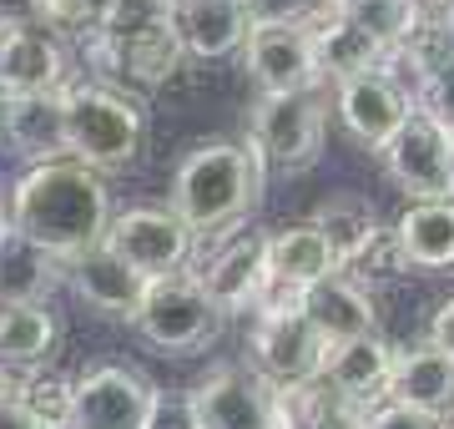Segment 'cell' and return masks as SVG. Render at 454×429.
Masks as SVG:
<instances>
[{
    "instance_id": "36",
    "label": "cell",
    "mask_w": 454,
    "mask_h": 429,
    "mask_svg": "<svg viewBox=\"0 0 454 429\" xmlns=\"http://www.w3.org/2000/svg\"><path fill=\"white\" fill-rule=\"evenodd\" d=\"M429 348L454 363V298H444L434 308V318H429Z\"/></svg>"
},
{
    "instance_id": "22",
    "label": "cell",
    "mask_w": 454,
    "mask_h": 429,
    "mask_svg": "<svg viewBox=\"0 0 454 429\" xmlns=\"http://www.w3.org/2000/svg\"><path fill=\"white\" fill-rule=\"evenodd\" d=\"M309 35H313V56H318L324 82L339 86V82H354V76H369V71H384V46H373L343 11H318L309 20Z\"/></svg>"
},
{
    "instance_id": "39",
    "label": "cell",
    "mask_w": 454,
    "mask_h": 429,
    "mask_svg": "<svg viewBox=\"0 0 454 429\" xmlns=\"http://www.w3.org/2000/svg\"><path fill=\"white\" fill-rule=\"evenodd\" d=\"M5 238H11V217H5V207H0V248H5Z\"/></svg>"
},
{
    "instance_id": "21",
    "label": "cell",
    "mask_w": 454,
    "mask_h": 429,
    "mask_svg": "<svg viewBox=\"0 0 454 429\" xmlns=\"http://www.w3.org/2000/svg\"><path fill=\"white\" fill-rule=\"evenodd\" d=\"M389 238L404 258V268H419V273L454 268V198L409 202Z\"/></svg>"
},
{
    "instance_id": "11",
    "label": "cell",
    "mask_w": 454,
    "mask_h": 429,
    "mask_svg": "<svg viewBox=\"0 0 454 429\" xmlns=\"http://www.w3.org/2000/svg\"><path fill=\"white\" fill-rule=\"evenodd\" d=\"M243 66L258 97H293L324 86L309 26H253L243 41Z\"/></svg>"
},
{
    "instance_id": "2",
    "label": "cell",
    "mask_w": 454,
    "mask_h": 429,
    "mask_svg": "<svg viewBox=\"0 0 454 429\" xmlns=\"http://www.w3.org/2000/svg\"><path fill=\"white\" fill-rule=\"evenodd\" d=\"M262 162L247 142H202L172 177V213L197 232H217L262 202Z\"/></svg>"
},
{
    "instance_id": "23",
    "label": "cell",
    "mask_w": 454,
    "mask_h": 429,
    "mask_svg": "<svg viewBox=\"0 0 454 429\" xmlns=\"http://www.w3.org/2000/svg\"><path fill=\"white\" fill-rule=\"evenodd\" d=\"M394 354H399L394 344H384L379 333H369V339H354V344L328 348V363H324L318 379L373 410V404H384V384H389Z\"/></svg>"
},
{
    "instance_id": "40",
    "label": "cell",
    "mask_w": 454,
    "mask_h": 429,
    "mask_svg": "<svg viewBox=\"0 0 454 429\" xmlns=\"http://www.w3.org/2000/svg\"><path fill=\"white\" fill-rule=\"evenodd\" d=\"M450 177H454V132H450Z\"/></svg>"
},
{
    "instance_id": "38",
    "label": "cell",
    "mask_w": 454,
    "mask_h": 429,
    "mask_svg": "<svg viewBox=\"0 0 454 429\" xmlns=\"http://www.w3.org/2000/svg\"><path fill=\"white\" fill-rule=\"evenodd\" d=\"M324 11H348V5H358V0H318Z\"/></svg>"
},
{
    "instance_id": "16",
    "label": "cell",
    "mask_w": 454,
    "mask_h": 429,
    "mask_svg": "<svg viewBox=\"0 0 454 429\" xmlns=\"http://www.w3.org/2000/svg\"><path fill=\"white\" fill-rule=\"evenodd\" d=\"M333 112H339V121L364 142V147L379 152L399 127H404V116L414 112V101H409V86H399L394 76H384V71H369V76L339 82Z\"/></svg>"
},
{
    "instance_id": "37",
    "label": "cell",
    "mask_w": 454,
    "mask_h": 429,
    "mask_svg": "<svg viewBox=\"0 0 454 429\" xmlns=\"http://www.w3.org/2000/svg\"><path fill=\"white\" fill-rule=\"evenodd\" d=\"M0 26H41L35 0H0Z\"/></svg>"
},
{
    "instance_id": "18",
    "label": "cell",
    "mask_w": 454,
    "mask_h": 429,
    "mask_svg": "<svg viewBox=\"0 0 454 429\" xmlns=\"http://www.w3.org/2000/svg\"><path fill=\"white\" fill-rule=\"evenodd\" d=\"M0 142L31 167L66 157V86L46 97H0Z\"/></svg>"
},
{
    "instance_id": "20",
    "label": "cell",
    "mask_w": 454,
    "mask_h": 429,
    "mask_svg": "<svg viewBox=\"0 0 454 429\" xmlns=\"http://www.w3.org/2000/svg\"><path fill=\"white\" fill-rule=\"evenodd\" d=\"M167 20H172L182 51L197 61H223L232 51H243L247 31H253L243 0H172Z\"/></svg>"
},
{
    "instance_id": "12",
    "label": "cell",
    "mask_w": 454,
    "mask_h": 429,
    "mask_svg": "<svg viewBox=\"0 0 454 429\" xmlns=\"http://www.w3.org/2000/svg\"><path fill=\"white\" fill-rule=\"evenodd\" d=\"M71 86L61 35L46 26H0V97H46Z\"/></svg>"
},
{
    "instance_id": "28",
    "label": "cell",
    "mask_w": 454,
    "mask_h": 429,
    "mask_svg": "<svg viewBox=\"0 0 454 429\" xmlns=\"http://www.w3.org/2000/svg\"><path fill=\"white\" fill-rule=\"evenodd\" d=\"M343 16L354 20L373 46H384V56H389L394 46H404L409 35H414V26H419V5H414V0H358V5L343 11Z\"/></svg>"
},
{
    "instance_id": "4",
    "label": "cell",
    "mask_w": 454,
    "mask_h": 429,
    "mask_svg": "<svg viewBox=\"0 0 454 429\" xmlns=\"http://www.w3.org/2000/svg\"><path fill=\"white\" fill-rule=\"evenodd\" d=\"M247 147L258 152L262 172H309L328 147V101L324 91H293V97H258L247 106Z\"/></svg>"
},
{
    "instance_id": "15",
    "label": "cell",
    "mask_w": 454,
    "mask_h": 429,
    "mask_svg": "<svg viewBox=\"0 0 454 429\" xmlns=\"http://www.w3.org/2000/svg\"><path fill=\"white\" fill-rule=\"evenodd\" d=\"M298 314L318 329V339H324L328 348L369 339V333L379 329V308H373L369 288L354 283L348 273H328V278L309 283V288L298 293Z\"/></svg>"
},
{
    "instance_id": "35",
    "label": "cell",
    "mask_w": 454,
    "mask_h": 429,
    "mask_svg": "<svg viewBox=\"0 0 454 429\" xmlns=\"http://www.w3.org/2000/svg\"><path fill=\"white\" fill-rule=\"evenodd\" d=\"M0 429H41L31 414L20 410L16 399V379H11V369H0Z\"/></svg>"
},
{
    "instance_id": "3",
    "label": "cell",
    "mask_w": 454,
    "mask_h": 429,
    "mask_svg": "<svg viewBox=\"0 0 454 429\" xmlns=\"http://www.w3.org/2000/svg\"><path fill=\"white\" fill-rule=\"evenodd\" d=\"M146 106L112 82L66 86V157L86 172H121L142 157Z\"/></svg>"
},
{
    "instance_id": "5",
    "label": "cell",
    "mask_w": 454,
    "mask_h": 429,
    "mask_svg": "<svg viewBox=\"0 0 454 429\" xmlns=\"http://www.w3.org/2000/svg\"><path fill=\"white\" fill-rule=\"evenodd\" d=\"M137 333L162 354H202L217 339L223 318L212 308L192 273H172V278L146 283L142 303H137Z\"/></svg>"
},
{
    "instance_id": "10",
    "label": "cell",
    "mask_w": 454,
    "mask_h": 429,
    "mask_svg": "<svg viewBox=\"0 0 454 429\" xmlns=\"http://www.w3.org/2000/svg\"><path fill=\"white\" fill-rule=\"evenodd\" d=\"M389 182L404 192L409 202H439L454 198V177H450V132L429 121L424 112H409L404 127L379 147Z\"/></svg>"
},
{
    "instance_id": "42",
    "label": "cell",
    "mask_w": 454,
    "mask_h": 429,
    "mask_svg": "<svg viewBox=\"0 0 454 429\" xmlns=\"http://www.w3.org/2000/svg\"><path fill=\"white\" fill-rule=\"evenodd\" d=\"M157 5H172V0H157Z\"/></svg>"
},
{
    "instance_id": "25",
    "label": "cell",
    "mask_w": 454,
    "mask_h": 429,
    "mask_svg": "<svg viewBox=\"0 0 454 429\" xmlns=\"http://www.w3.org/2000/svg\"><path fill=\"white\" fill-rule=\"evenodd\" d=\"M61 329L51 303H0V369H35L51 359Z\"/></svg>"
},
{
    "instance_id": "31",
    "label": "cell",
    "mask_w": 454,
    "mask_h": 429,
    "mask_svg": "<svg viewBox=\"0 0 454 429\" xmlns=\"http://www.w3.org/2000/svg\"><path fill=\"white\" fill-rule=\"evenodd\" d=\"M137 429H202L192 389H152L146 394V414Z\"/></svg>"
},
{
    "instance_id": "32",
    "label": "cell",
    "mask_w": 454,
    "mask_h": 429,
    "mask_svg": "<svg viewBox=\"0 0 454 429\" xmlns=\"http://www.w3.org/2000/svg\"><path fill=\"white\" fill-rule=\"evenodd\" d=\"M414 112H424L429 121H439L444 132H454V56L439 61V66L419 82V106H414Z\"/></svg>"
},
{
    "instance_id": "27",
    "label": "cell",
    "mask_w": 454,
    "mask_h": 429,
    "mask_svg": "<svg viewBox=\"0 0 454 429\" xmlns=\"http://www.w3.org/2000/svg\"><path fill=\"white\" fill-rule=\"evenodd\" d=\"M56 283H61V263L11 232L0 248V303H46Z\"/></svg>"
},
{
    "instance_id": "33",
    "label": "cell",
    "mask_w": 454,
    "mask_h": 429,
    "mask_svg": "<svg viewBox=\"0 0 454 429\" xmlns=\"http://www.w3.org/2000/svg\"><path fill=\"white\" fill-rule=\"evenodd\" d=\"M247 26H309L324 5L318 0H243Z\"/></svg>"
},
{
    "instance_id": "8",
    "label": "cell",
    "mask_w": 454,
    "mask_h": 429,
    "mask_svg": "<svg viewBox=\"0 0 454 429\" xmlns=\"http://www.w3.org/2000/svg\"><path fill=\"white\" fill-rule=\"evenodd\" d=\"M328 363V344L318 339L309 318L293 308H268V314H253V329H247V369L262 374L278 389H298V384H313Z\"/></svg>"
},
{
    "instance_id": "29",
    "label": "cell",
    "mask_w": 454,
    "mask_h": 429,
    "mask_svg": "<svg viewBox=\"0 0 454 429\" xmlns=\"http://www.w3.org/2000/svg\"><path fill=\"white\" fill-rule=\"evenodd\" d=\"M16 399L41 429H71L76 379H66V374H56V369H46V374H26V379H16Z\"/></svg>"
},
{
    "instance_id": "7",
    "label": "cell",
    "mask_w": 454,
    "mask_h": 429,
    "mask_svg": "<svg viewBox=\"0 0 454 429\" xmlns=\"http://www.w3.org/2000/svg\"><path fill=\"white\" fill-rule=\"evenodd\" d=\"M82 46H86V61L101 76H121V82L146 86V91L167 86L182 71V61H187L167 11H157L152 20L131 26V31H97V35H86Z\"/></svg>"
},
{
    "instance_id": "9",
    "label": "cell",
    "mask_w": 454,
    "mask_h": 429,
    "mask_svg": "<svg viewBox=\"0 0 454 429\" xmlns=\"http://www.w3.org/2000/svg\"><path fill=\"white\" fill-rule=\"evenodd\" d=\"M197 419L202 429H288V414H283V389L268 384L253 369H238V363H223L212 369L207 379L192 389Z\"/></svg>"
},
{
    "instance_id": "41",
    "label": "cell",
    "mask_w": 454,
    "mask_h": 429,
    "mask_svg": "<svg viewBox=\"0 0 454 429\" xmlns=\"http://www.w3.org/2000/svg\"><path fill=\"white\" fill-rule=\"evenodd\" d=\"M439 429H454V419H450V425H439Z\"/></svg>"
},
{
    "instance_id": "19",
    "label": "cell",
    "mask_w": 454,
    "mask_h": 429,
    "mask_svg": "<svg viewBox=\"0 0 454 429\" xmlns=\"http://www.w3.org/2000/svg\"><path fill=\"white\" fill-rule=\"evenodd\" d=\"M384 404H404V410L450 425L454 419V363L434 348H404L394 354L389 384H384Z\"/></svg>"
},
{
    "instance_id": "26",
    "label": "cell",
    "mask_w": 454,
    "mask_h": 429,
    "mask_svg": "<svg viewBox=\"0 0 454 429\" xmlns=\"http://www.w3.org/2000/svg\"><path fill=\"white\" fill-rule=\"evenodd\" d=\"M318 238H324V248L328 258H333V268L339 273H348V268H358V258L379 243V217H373L369 202H358V198H333L318 207V222H309Z\"/></svg>"
},
{
    "instance_id": "1",
    "label": "cell",
    "mask_w": 454,
    "mask_h": 429,
    "mask_svg": "<svg viewBox=\"0 0 454 429\" xmlns=\"http://www.w3.org/2000/svg\"><path fill=\"white\" fill-rule=\"evenodd\" d=\"M11 232L51 253L56 263L76 258V253L97 248L106 222H112V192L97 172L82 162H41L16 182L11 192Z\"/></svg>"
},
{
    "instance_id": "13",
    "label": "cell",
    "mask_w": 454,
    "mask_h": 429,
    "mask_svg": "<svg viewBox=\"0 0 454 429\" xmlns=\"http://www.w3.org/2000/svg\"><path fill=\"white\" fill-rule=\"evenodd\" d=\"M262 232H238L232 243L207 258L202 273H192L202 298H207L217 318H238V314H253L258 308L262 288H268V263H262Z\"/></svg>"
},
{
    "instance_id": "34",
    "label": "cell",
    "mask_w": 454,
    "mask_h": 429,
    "mask_svg": "<svg viewBox=\"0 0 454 429\" xmlns=\"http://www.w3.org/2000/svg\"><path fill=\"white\" fill-rule=\"evenodd\" d=\"M364 429H439L434 419H424V414L404 410V404H373Z\"/></svg>"
},
{
    "instance_id": "6",
    "label": "cell",
    "mask_w": 454,
    "mask_h": 429,
    "mask_svg": "<svg viewBox=\"0 0 454 429\" xmlns=\"http://www.w3.org/2000/svg\"><path fill=\"white\" fill-rule=\"evenodd\" d=\"M101 248L116 253L142 283H157L187 268L192 228L172 207H127V213H112V222L101 232Z\"/></svg>"
},
{
    "instance_id": "17",
    "label": "cell",
    "mask_w": 454,
    "mask_h": 429,
    "mask_svg": "<svg viewBox=\"0 0 454 429\" xmlns=\"http://www.w3.org/2000/svg\"><path fill=\"white\" fill-rule=\"evenodd\" d=\"M61 278L71 283V293L82 298L91 314L121 318V324L137 318V303H142V293H146V283L137 278L116 253L101 248V243H97V248H86V253H76V258H66Z\"/></svg>"
},
{
    "instance_id": "24",
    "label": "cell",
    "mask_w": 454,
    "mask_h": 429,
    "mask_svg": "<svg viewBox=\"0 0 454 429\" xmlns=\"http://www.w3.org/2000/svg\"><path fill=\"white\" fill-rule=\"evenodd\" d=\"M262 263H268V288L278 293H303L309 283L328 278V273H339L333 258H328L324 238L313 228H278L268 232V243H262Z\"/></svg>"
},
{
    "instance_id": "14",
    "label": "cell",
    "mask_w": 454,
    "mask_h": 429,
    "mask_svg": "<svg viewBox=\"0 0 454 429\" xmlns=\"http://www.w3.org/2000/svg\"><path fill=\"white\" fill-rule=\"evenodd\" d=\"M152 384L127 369V363H101L91 374L76 379L71 399V429H137L146 414Z\"/></svg>"
},
{
    "instance_id": "30",
    "label": "cell",
    "mask_w": 454,
    "mask_h": 429,
    "mask_svg": "<svg viewBox=\"0 0 454 429\" xmlns=\"http://www.w3.org/2000/svg\"><path fill=\"white\" fill-rule=\"evenodd\" d=\"M41 5V26L51 35H97L106 31V20H112L116 0H35Z\"/></svg>"
}]
</instances>
